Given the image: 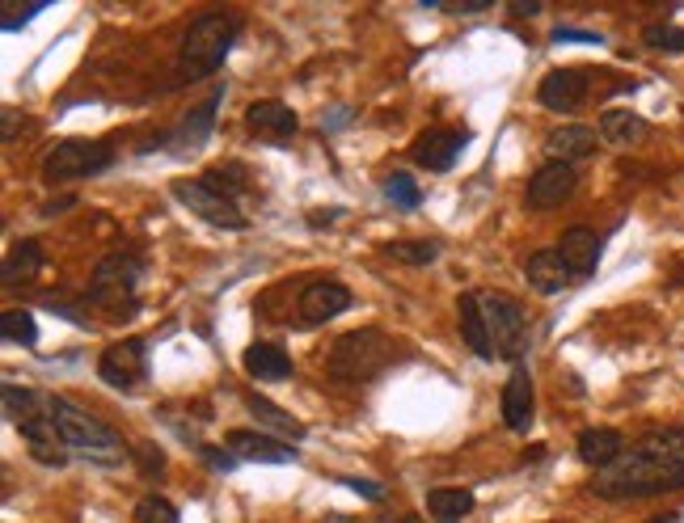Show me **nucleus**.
<instances>
[{
    "label": "nucleus",
    "mask_w": 684,
    "mask_h": 523,
    "mask_svg": "<svg viewBox=\"0 0 684 523\" xmlns=\"http://www.w3.org/2000/svg\"><path fill=\"white\" fill-rule=\"evenodd\" d=\"M591 490L600 498H651V494L684 490V430H659L647 435L638 448H629L625 457L596 473Z\"/></svg>",
    "instance_id": "obj_1"
},
{
    "label": "nucleus",
    "mask_w": 684,
    "mask_h": 523,
    "mask_svg": "<svg viewBox=\"0 0 684 523\" xmlns=\"http://www.w3.org/2000/svg\"><path fill=\"white\" fill-rule=\"evenodd\" d=\"M237 31H241V22L232 13H220V9L199 13L195 22H191V31H187V38H182V51H178V76L182 81L212 76L216 68L225 64L228 51H232Z\"/></svg>",
    "instance_id": "obj_2"
},
{
    "label": "nucleus",
    "mask_w": 684,
    "mask_h": 523,
    "mask_svg": "<svg viewBox=\"0 0 684 523\" xmlns=\"http://www.w3.org/2000/svg\"><path fill=\"white\" fill-rule=\"evenodd\" d=\"M393 363V342L381 333V329H351L334 342L326 360L329 380L338 385H368L376 380L385 367Z\"/></svg>",
    "instance_id": "obj_3"
},
{
    "label": "nucleus",
    "mask_w": 684,
    "mask_h": 523,
    "mask_svg": "<svg viewBox=\"0 0 684 523\" xmlns=\"http://www.w3.org/2000/svg\"><path fill=\"white\" fill-rule=\"evenodd\" d=\"M51 410H56V423H60L68 452L85 457L89 464H123V439H119L115 426H106L89 410L72 405L64 397H51Z\"/></svg>",
    "instance_id": "obj_4"
},
{
    "label": "nucleus",
    "mask_w": 684,
    "mask_h": 523,
    "mask_svg": "<svg viewBox=\"0 0 684 523\" xmlns=\"http://www.w3.org/2000/svg\"><path fill=\"white\" fill-rule=\"evenodd\" d=\"M478 300H482V317H487L494 355L516 363L524 351H528V321H524V308L512 300V295H503V292L478 295Z\"/></svg>",
    "instance_id": "obj_5"
},
{
    "label": "nucleus",
    "mask_w": 684,
    "mask_h": 523,
    "mask_svg": "<svg viewBox=\"0 0 684 523\" xmlns=\"http://www.w3.org/2000/svg\"><path fill=\"white\" fill-rule=\"evenodd\" d=\"M115 161V148L106 139H64L47 153L43 173L47 182H76V178H94L101 169H110Z\"/></svg>",
    "instance_id": "obj_6"
},
{
    "label": "nucleus",
    "mask_w": 684,
    "mask_h": 523,
    "mask_svg": "<svg viewBox=\"0 0 684 523\" xmlns=\"http://www.w3.org/2000/svg\"><path fill=\"white\" fill-rule=\"evenodd\" d=\"M135 288H140V262L128 258V254H110V258L98 262L89 295L106 304L115 317H128L131 304H135Z\"/></svg>",
    "instance_id": "obj_7"
},
{
    "label": "nucleus",
    "mask_w": 684,
    "mask_h": 523,
    "mask_svg": "<svg viewBox=\"0 0 684 523\" xmlns=\"http://www.w3.org/2000/svg\"><path fill=\"white\" fill-rule=\"evenodd\" d=\"M17 430H22V439L31 443V457L38 460V464H51V469L68 464V443H64V435H60V423H56L51 397H43L31 414H22V418H17Z\"/></svg>",
    "instance_id": "obj_8"
},
{
    "label": "nucleus",
    "mask_w": 684,
    "mask_h": 523,
    "mask_svg": "<svg viewBox=\"0 0 684 523\" xmlns=\"http://www.w3.org/2000/svg\"><path fill=\"white\" fill-rule=\"evenodd\" d=\"M173 198L191 211V216H199V220H207V224H216V229H245V216H241V207L232 203V198L216 195L207 182H191V178H178L173 186Z\"/></svg>",
    "instance_id": "obj_9"
},
{
    "label": "nucleus",
    "mask_w": 684,
    "mask_h": 523,
    "mask_svg": "<svg viewBox=\"0 0 684 523\" xmlns=\"http://www.w3.org/2000/svg\"><path fill=\"white\" fill-rule=\"evenodd\" d=\"M98 376L119 392H131L135 385H144V376H148V342L144 338H123V342L106 346L98 360Z\"/></svg>",
    "instance_id": "obj_10"
},
{
    "label": "nucleus",
    "mask_w": 684,
    "mask_h": 523,
    "mask_svg": "<svg viewBox=\"0 0 684 523\" xmlns=\"http://www.w3.org/2000/svg\"><path fill=\"white\" fill-rule=\"evenodd\" d=\"M351 308V292L334 279H317L300 292V321L304 326H326L334 317H343Z\"/></svg>",
    "instance_id": "obj_11"
},
{
    "label": "nucleus",
    "mask_w": 684,
    "mask_h": 523,
    "mask_svg": "<svg viewBox=\"0 0 684 523\" xmlns=\"http://www.w3.org/2000/svg\"><path fill=\"white\" fill-rule=\"evenodd\" d=\"M575 169L562 161H545L532 178H528V207H537V211H550L557 203H566L571 191H575Z\"/></svg>",
    "instance_id": "obj_12"
},
{
    "label": "nucleus",
    "mask_w": 684,
    "mask_h": 523,
    "mask_svg": "<svg viewBox=\"0 0 684 523\" xmlns=\"http://www.w3.org/2000/svg\"><path fill=\"white\" fill-rule=\"evenodd\" d=\"M225 448L237 460H254V464H292L296 460L292 443L271 439L266 430H228Z\"/></svg>",
    "instance_id": "obj_13"
},
{
    "label": "nucleus",
    "mask_w": 684,
    "mask_h": 523,
    "mask_svg": "<svg viewBox=\"0 0 684 523\" xmlns=\"http://www.w3.org/2000/svg\"><path fill=\"white\" fill-rule=\"evenodd\" d=\"M537 98H541L545 110H562V114L566 110H579L587 101V72H579V68H557V72H550L541 81Z\"/></svg>",
    "instance_id": "obj_14"
},
{
    "label": "nucleus",
    "mask_w": 684,
    "mask_h": 523,
    "mask_svg": "<svg viewBox=\"0 0 684 523\" xmlns=\"http://www.w3.org/2000/svg\"><path fill=\"white\" fill-rule=\"evenodd\" d=\"M245 123L250 131H259L262 139H271V144H288L296 131H300V119L292 114V106H284V101H254L250 110H245Z\"/></svg>",
    "instance_id": "obj_15"
},
{
    "label": "nucleus",
    "mask_w": 684,
    "mask_h": 523,
    "mask_svg": "<svg viewBox=\"0 0 684 523\" xmlns=\"http://www.w3.org/2000/svg\"><path fill=\"white\" fill-rule=\"evenodd\" d=\"M220 101H225V89H216L207 101H199L195 110L182 119V127L173 131L169 148H173V153H195V148H203L207 135H212V127H216V110H220Z\"/></svg>",
    "instance_id": "obj_16"
},
{
    "label": "nucleus",
    "mask_w": 684,
    "mask_h": 523,
    "mask_svg": "<svg viewBox=\"0 0 684 523\" xmlns=\"http://www.w3.org/2000/svg\"><path fill=\"white\" fill-rule=\"evenodd\" d=\"M469 144V135L465 131H427L423 139L410 148V157L431 169V173H444V169H453V161L460 157V148Z\"/></svg>",
    "instance_id": "obj_17"
},
{
    "label": "nucleus",
    "mask_w": 684,
    "mask_h": 523,
    "mask_svg": "<svg viewBox=\"0 0 684 523\" xmlns=\"http://www.w3.org/2000/svg\"><path fill=\"white\" fill-rule=\"evenodd\" d=\"M557 254L566 262V270H571V279H587L591 270H596V262H600V236L591 229H566L562 232V245H557Z\"/></svg>",
    "instance_id": "obj_18"
},
{
    "label": "nucleus",
    "mask_w": 684,
    "mask_h": 523,
    "mask_svg": "<svg viewBox=\"0 0 684 523\" xmlns=\"http://www.w3.org/2000/svg\"><path fill=\"white\" fill-rule=\"evenodd\" d=\"M532 405H537V392H532V376L516 367L503 385V423L512 430H528L532 426Z\"/></svg>",
    "instance_id": "obj_19"
},
{
    "label": "nucleus",
    "mask_w": 684,
    "mask_h": 523,
    "mask_svg": "<svg viewBox=\"0 0 684 523\" xmlns=\"http://www.w3.org/2000/svg\"><path fill=\"white\" fill-rule=\"evenodd\" d=\"M579 457H584V464L604 473V469H613L625 457V439H621L613 426H591V430L579 435Z\"/></svg>",
    "instance_id": "obj_20"
},
{
    "label": "nucleus",
    "mask_w": 684,
    "mask_h": 523,
    "mask_svg": "<svg viewBox=\"0 0 684 523\" xmlns=\"http://www.w3.org/2000/svg\"><path fill=\"white\" fill-rule=\"evenodd\" d=\"M524 275H528V283L537 288V292L554 295L562 292L566 283H571V270H566V262L557 250H537L532 258L524 262Z\"/></svg>",
    "instance_id": "obj_21"
},
{
    "label": "nucleus",
    "mask_w": 684,
    "mask_h": 523,
    "mask_svg": "<svg viewBox=\"0 0 684 523\" xmlns=\"http://www.w3.org/2000/svg\"><path fill=\"white\" fill-rule=\"evenodd\" d=\"M245 372L262 380V385H275V380H288V372H292V360H288V351L284 346H275V342H254L250 351H245Z\"/></svg>",
    "instance_id": "obj_22"
},
{
    "label": "nucleus",
    "mask_w": 684,
    "mask_h": 523,
    "mask_svg": "<svg viewBox=\"0 0 684 523\" xmlns=\"http://www.w3.org/2000/svg\"><path fill=\"white\" fill-rule=\"evenodd\" d=\"M545 153H550V161H562V165H575L591 157L596 153V131L591 127H557L545 135Z\"/></svg>",
    "instance_id": "obj_23"
},
{
    "label": "nucleus",
    "mask_w": 684,
    "mask_h": 523,
    "mask_svg": "<svg viewBox=\"0 0 684 523\" xmlns=\"http://www.w3.org/2000/svg\"><path fill=\"white\" fill-rule=\"evenodd\" d=\"M456 313H460V338L469 342V351H473L478 360H494L487 317H482V300H478V295H460V300H456Z\"/></svg>",
    "instance_id": "obj_24"
},
{
    "label": "nucleus",
    "mask_w": 684,
    "mask_h": 523,
    "mask_svg": "<svg viewBox=\"0 0 684 523\" xmlns=\"http://www.w3.org/2000/svg\"><path fill=\"white\" fill-rule=\"evenodd\" d=\"M245 410H250V418H254V423H259V430H266V435H284L288 443H292V439H304V423H300V418H292L288 410H279L275 401L259 397V392L245 401Z\"/></svg>",
    "instance_id": "obj_25"
},
{
    "label": "nucleus",
    "mask_w": 684,
    "mask_h": 523,
    "mask_svg": "<svg viewBox=\"0 0 684 523\" xmlns=\"http://www.w3.org/2000/svg\"><path fill=\"white\" fill-rule=\"evenodd\" d=\"M43 270V245L38 241H22V245H13V254L4 258V275H0V283L4 288H13V283H26Z\"/></svg>",
    "instance_id": "obj_26"
},
{
    "label": "nucleus",
    "mask_w": 684,
    "mask_h": 523,
    "mask_svg": "<svg viewBox=\"0 0 684 523\" xmlns=\"http://www.w3.org/2000/svg\"><path fill=\"white\" fill-rule=\"evenodd\" d=\"M600 135L609 144H617V148H629V144H638L647 135V123L638 114H629V110H604L600 114Z\"/></svg>",
    "instance_id": "obj_27"
},
{
    "label": "nucleus",
    "mask_w": 684,
    "mask_h": 523,
    "mask_svg": "<svg viewBox=\"0 0 684 523\" xmlns=\"http://www.w3.org/2000/svg\"><path fill=\"white\" fill-rule=\"evenodd\" d=\"M427 511L435 523H460L473 511V494L469 490H431L427 494Z\"/></svg>",
    "instance_id": "obj_28"
},
{
    "label": "nucleus",
    "mask_w": 684,
    "mask_h": 523,
    "mask_svg": "<svg viewBox=\"0 0 684 523\" xmlns=\"http://www.w3.org/2000/svg\"><path fill=\"white\" fill-rule=\"evenodd\" d=\"M216 195H225V198H237L245 186H250V173H245V165H237V161H228V165H216L207 178H203Z\"/></svg>",
    "instance_id": "obj_29"
},
{
    "label": "nucleus",
    "mask_w": 684,
    "mask_h": 523,
    "mask_svg": "<svg viewBox=\"0 0 684 523\" xmlns=\"http://www.w3.org/2000/svg\"><path fill=\"white\" fill-rule=\"evenodd\" d=\"M0 333H4V342H13V346H34V342H38V326H34V317L26 308H9V313L0 317Z\"/></svg>",
    "instance_id": "obj_30"
},
{
    "label": "nucleus",
    "mask_w": 684,
    "mask_h": 523,
    "mask_svg": "<svg viewBox=\"0 0 684 523\" xmlns=\"http://www.w3.org/2000/svg\"><path fill=\"white\" fill-rule=\"evenodd\" d=\"M135 520L140 523H178V507H173L169 498H161V494H148V498H140Z\"/></svg>",
    "instance_id": "obj_31"
},
{
    "label": "nucleus",
    "mask_w": 684,
    "mask_h": 523,
    "mask_svg": "<svg viewBox=\"0 0 684 523\" xmlns=\"http://www.w3.org/2000/svg\"><path fill=\"white\" fill-rule=\"evenodd\" d=\"M385 254L397 262H410V266H427V262H435L440 254V245L435 241H419V245H406V241H397V245H385Z\"/></svg>",
    "instance_id": "obj_32"
},
{
    "label": "nucleus",
    "mask_w": 684,
    "mask_h": 523,
    "mask_svg": "<svg viewBox=\"0 0 684 523\" xmlns=\"http://www.w3.org/2000/svg\"><path fill=\"white\" fill-rule=\"evenodd\" d=\"M647 47L655 51H668V56H684V31L681 26H647Z\"/></svg>",
    "instance_id": "obj_33"
},
{
    "label": "nucleus",
    "mask_w": 684,
    "mask_h": 523,
    "mask_svg": "<svg viewBox=\"0 0 684 523\" xmlns=\"http://www.w3.org/2000/svg\"><path fill=\"white\" fill-rule=\"evenodd\" d=\"M385 195H389L397 207L415 211V207H419V182H415L410 173H393L389 182H385Z\"/></svg>",
    "instance_id": "obj_34"
},
{
    "label": "nucleus",
    "mask_w": 684,
    "mask_h": 523,
    "mask_svg": "<svg viewBox=\"0 0 684 523\" xmlns=\"http://www.w3.org/2000/svg\"><path fill=\"white\" fill-rule=\"evenodd\" d=\"M38 401H43V397H38L34 389H17V385H4V410H9V418H13V423H17L22 414H31Z\"/></svg>",
    "instance_id": "obj_35"
},
{
    "label": "nucleus",
    "mask_w": 684,
    "mask_h": 523,
    "mask_svg": "<svg viewBox=\"0 0 684 523\" xmlns=\"http://www.w3.org/2000/svg\"><path fill=\"white\" fill-rule=\"evenodd\" d=\"M135 460H140V473H144V477H161V469H165L161 448H153V443H135Z\"/></svg>",
    "instance_id": "obj_36"
},
{
    "label": "nucleus",
    "mask_w": 684,
    "mask_h": 523,
    "mask_svg": "<svg viewBox=\"0 0 684 523\" xmlns=\"http://www.w3.org/2000/svg\"><path fill=\"white\" fill-rule=\"evenodd\" d=\"M554 42H591V47H600V42H604V34L575 31V26H557V31H554Z\"/></svg>",
    "instance_id": "obj_37"
},
{
    "label": "nucleus",
    "mask_w": 684,
    "mask_h": 523,
    "mask_svg": "<svg viewBox=\"0 0 684 523\" xmlns=\"http://www.w3.org/2000/svg\"><path fill=\"white\" fill-rule=\"evenodd\" d=\"M203 460H207L212 469H220V473H232V469H237V457H232V452H220V448H203Z\"/></svg>",
    "instance_id": "obj_38"
},
{
    "label": "nucleus",
    "mask_w": 684,
    "mask_h": 523,
    "mask_svg": "<svg viewBox=\"0 0 684 523\" xmlns=\"http://www.w3.org/2000/svg\"><path fill=\"white\" fill-rule=\"evenodd\" d=\"M34 13H38V9H26V13H4V17H0V31H4V34L22 31V26H26V22H31Z\"/></svg>",
    "instance_id": "obj_39"
},
{
    "label": "nucleus",
    "mask_w": 684,
    "mask_h": 523,
    "mask_svg": "<svg viewBox=\"0 0 684 523\" xmlns=\"http://www.w3.org/2000/svg\"><path fill=\"white\" fill-rule=\"evenodd\" d=\"M343 486H347V490H356V494H363V498H381V486H376V482H359V477H343Z\"/></svg>",
    "instance_id": "obj_40"
},
{
    "label": "nucleus",
    "mask_w": 684,
    "mask_h": 523,
    "mask_svg": "<svg viewBox=\"0 0 684 523\" xmlns=\"http://www.w3.org/2000/svg\"><path fill=\"white\" fill-rule=\"evenodd\" d=\"M512 13H516V17H537L541 4H537V0H520V4H512Z\"/></svg>",
    "instance_id": "obj_41"
},
{
    "label": "nucleus",
    "mask_w": 684,
    "mask_h": 523,
    "mask_svg": "<svg viewBox=\"0 0 684 523\" xmlns=\"http://www.w3.org/2000/svg\"><path fill=\"white\" fill-rule=\"evenodd\" d=\"M478 9H487V0H465V4H456V13H478Z\"/></svg>",
    "instance_id": "obj_42"
},
{
    "label": "nucleus",
    "mask_w": 684,
    "mask_h": 523,
    "mask_svg": "<svg viewBox=\"0 0 684 523\" xmlns=\"http://www.w3.org/2000/svg\"><path fill=\"white\" fill-rule=\"evenodd\" d=\"M13 127H17V114H13V110H4V139H13Z\"/></svg>",
    "instance_id": "obj_43"
},
{
    "label": "nucleus",
    "mask_w": 684,
    "mask_h": 523,
    "mask_svg": "<svg viewBox=\"0 0 684 523\" xmlns=\"http://www.w3.org/2000/svg\"><path fill=\"white\" fill-rule=\"evenodd\" d=\"M647 523H684L681 515H655V520H647Z\"/></svg>",
    "instance_id": "obj_44"
},
{
    "label": "nucleus",
    "mask_w": 684,
    "mask_h": 523,
    "mask_svg": "<svg viewBox=\"0 0 684 523\" xmlns=\"http://www.w3.org/2000/svg\"><path fill=\"white\" fill-rule=\"evenodd\" d=\"M326 523H351V520H343V515H329Z\"/></svg>",
    "instance_id": "obj_45"
},
{
    "label": "nucleus",
    "mask_w": 684,
    "mask_h": 523,
    "mask_svg": "<svg viewBox=\"0 0 684 523\" xmlns=\"http://www.w3.org/2000/svg\"><path fill=\"white\" fill-rule=\"evenodd\" d=\"M401 523H423V520H419V515H406V520H401Z\"/></svg>",
    "instance_id": "obj_46"
}]
</instances>
